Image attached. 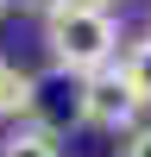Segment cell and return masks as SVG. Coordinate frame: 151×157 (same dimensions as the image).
<instances>
[{"mask_svg":"<svg viewBox=\"0 0 151 157\" xmlns=\"http://www.w3.org/2000/svg\"><path fill=\"white\" fill-rule=\"evenodd\" d=\"M44 44H50V63L63 75L113 69V57H120V19L101 0H50L44 6Z\"/></svg>","mask_w":151,"mask_h":157,"instance_id":"obj_1","label":"cell"},{"mask_svg":"<svg viewBox=\"0 0 151 157\" xmlns=\"http://www.w3.org/2000/svg\"><path fill=\"white\" fill-rule=\"evenodd\" d=\"M138 113H145V101L126 88V75L120 69H95V75H82V94H76V120L82 126H95V132H113V138H132L138 132Z\"/></svg>","mask_w":151,"mask_h":157,"instance_id":"obj_2","label":"cell"},{"mask_svg":"<svg viewBox=\"0 0 151 157\" xmlns=\"http://www.w3.org/2000/svg\"><path fill=\"white\" fill-rule=\"evenodd\" d=\"M32 107H38V75L0 63V113H6V120H19V113H32Z\"/></svg>","mask_w":151,"mask_h":157,"instance_id":"obj_3","label":"cell"},{"mask_svg":"<svg viewBox=\"0 0 151 157\" xmlns=\"http://www.w3.org/2000/svg\"><path fill=\"white\" fill-rule=\"evenodd\" d=\"M0 157H63V145H57L50 126H13L0 138Z\"/></svg>","mask_w":151,"mask_h":157,"instance_id":"obj_4","label":"cell"},{"mask_svg":"<svg viewBox=\"0 0 151 157\" xmlns=\"http://www.w3.org/2000/svg\"><path fill=\"white\" fill-rule=\"evenodd\" d=\"M120 75H126V88L151 107V38H132V50L120 57Z\"/></svg>","mask_w":151,"mask_h":157,"instance_id":"obj_5","label":"cell"},{"mask_svg":"<svg viewBox=\"0 0 151 157\" xmlns=\"http://www.w3.org/2000/svg\"><path fill=\"white\" fill-rule=\"evenodd\" d=\"M120 157H151V126H138V132L126 138V151H120Z\"/></svg>","mask_w":151,"mask_h":157,"instance_id":"obj_6","label":"cell"},{"mask_svg":"<svg viewBox=\"0 0 151 157\" xmlns=\"http://www.w3.org/2000/svg\"><path fill=\"white\" fill-rule=\"evenodd\" d=\"M0 13H6V0H0Z\"/></svg>","mask_w":151,"mask_h":157,"instance_id":"obj_7","label":"cell"},{"mask_svg":"<svg viewBox=\"0 0 151 157\" xmlns=\"http://www.w3.org/2000/svg\"><path fill=\"white\" fill-rule=\"evenodd\" d=\"M101 6H113V0H101Z\"/></svg>","mask_w":151,"mask_h":157,"instance_id":"obj_8","label":"cell"}]
</instances>
